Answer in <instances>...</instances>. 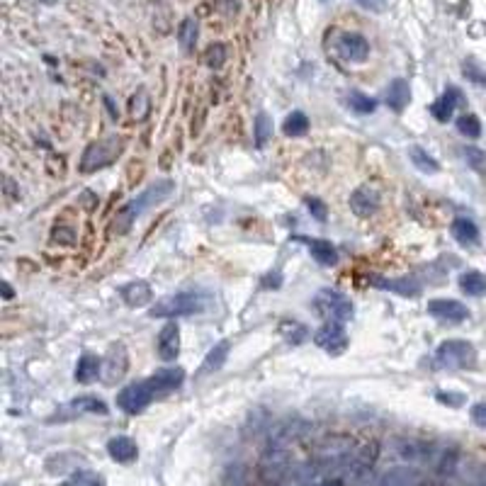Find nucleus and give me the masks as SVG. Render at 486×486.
<instances>
[{"mask_svg":"<svg viewBox=\"0 0 486 486\" xmlns=\"http://www.w3.org/2000/svg\"><path fill=\"white\" fill-rule=\"evenodd\" d=\"M151 109V102H149V93H146L144 88L139 90V93L132 98V114H134L136 119H146V114H149Z\"/></svg>","mask_w":486,"mask_h":486,"instance_id":"34","label":"nucleus"},{"mask_svg":"<svg viewBox=\"0 0 486 486\" xmlns=\"http://www.w3.org/2000/svg\"><path fill=\"white\" fill-rule=\"evenodd\" d=\"M85 413H98V416H105L107 413V406L105 402L95 397H78L73 402L64 404V406L56 411V416L49 418V423H64V421H73L78 416H85Z\"/></svg>","mask_w":486,"mask_h":486,"instance_id":"7","label":"nucleus"},{"mask_svg":"<svg viewBox=\"0 0 486 486\" xmlns=\"http://www.w3.org/2000/svg\"><path fill=\"white\" fill-rule=\"evenodd\" d=\"M408 156H411V161H413V165H416L421 173H438V163H435V159H433L431 154H426V151L421 149V146H411L408 149Z\"/></svg>","mask_w":486,"mask_h":486,"instance_id":"28","label":"nucleus"},{"mask_svg":"<svg viewBox=\"0 0 486 486\" xmlns=\"http://www.w3.org/2000/svg\"><path fill=\"white\" fill-rule=\"evenodd\" d=\"M228 350H231V345H228V341H222V343H217V345H214L212 350L207 352V357H204L202 368H199V375L217 372V370L222 368L224 362H226V357H228Z\"/></svg>","mask_w":486,"mask_h":486,"instance_id":"23","label":"nucleus"},{"mask_svg":"<svg viewBox=\"0 0 486 486\" xmlns=\"http://www.w3.org/2000/svg\"><path fill=\"white\" fill-rule=\"evenodd\" d=\"M282 132L287 136H304L309 132V117L304 112H292L287 114L282 125Z\"/></svg>","mask_w":486,"mask_h":486,"instance_id":"27","label":"nucleus"},{"mask_svg":"<svg viewBox=\"0 0 486 486\" xmlns=\"http://www.w3.org/2000/svg\"><path fill=\"white\" fill-rule=\"evenodd\" d=\"M127 370H129V352H127V348L112 345L102 360V382L112 387V384H117L119 379L125 377Z\"/></svg>","mask_w":486,"mask_h":486,"instance_id":"9","label":"nucleus"},{"mask_svg":"<svg viewBox=\"0 0 486 486\" xmlns=\"http://www.w3.org/2000/svg\"><path fill=\"white\" fill-rule=\"evenodd\" d=\"M460 289L469 297H484L486 294V275L469 270L460 278Z\"/></svg>","mask_w":486,"mask_h":486,"instance_id":"25","label":"nucleus"},{"mask_svg":"<svg viewBox=\"0 0 486 486\" xmlns=\"http://www.w3.org/2000/svg\"><path fill=\"white\" fill-rule=\"evenodd\" d=\"M397 455H399V457H404V460H431L433 452H431V447H428V445H421V442H408V440H404V442H399Z\"/></svg>","mask_w":486,"mask_h":486,"instance_id":"26","label":"nucleus"},{"mask_svg":"<svg viewBox=\"0 0 486 486\" xmlns=\"http://www.w3.org/2000/svg\"><path fill=\"white\" fill-rule=\"evenodd\" d=\"M452 236L462 246H476L479 243V228L471 219H455L452 222Z\"/></svg>","mask_w":486,"mask_h":486,"instance_id":"22","label":"nucleus"},{"mask_svg":"<svg viewBox=\"0 0 486 486\" xmlns=\"http://www.w3.org/2000/svg\"><path fill=\"white\" fill-rule=\"evenodd\" d=\"M294 241L307 243V249L312 251L316 263H321V265H336L338 263V251L333 249L328 241H321V238H307V236H294Z\"/></svg>","mask_w":486,"mask_h":486,"instance_id":"19","label":"nucleus"},{"mask_svg":"<svg viewBox=\"0 0 486 486\" xmlns=\"http://www.w3.org/2000/svg\"><path fill=\"white\" fill-rule=\"evenodd\" d=\"M362 8H368V10H375V12H379L382 10V0H357Z\"/></svg>","mask_w":486,"mask_h":486,"instance_id":"42","label":"nucleus"},{"mask_svg":"<svg viewBox=\"0 0 486 486\" xmlns=\"http://www.w3.org/2000/svg\"><path fill=\"white\" fill-rule=\"evenodd\" d=\"M435 399L440 404H445V406H452V408H457V406H462L465 404V394H460V392H435Z\"/></svg>","mask_w":486,"mask_h":486,"instance_id":"37","label":"nucleus"},{"mask_svg":"<svg viewBox=\"0 0 486 486\" xmlns=\"http://www.w3.org/2000/svg\"><path fill=\"white\" fill-rule=\"evenodd\" d=\"M460 102H462V93H460V90H457V88H447L445 95L431 105V114L438 119V122H447Z\"/></svg>","mask_w":486,"mask_h":486,"instance_id":"20","label":"nucleus"},{"mask_svg":"<svg viewBox=\"0 0 486 486\" xmlns=\"http://www.w3.org/2000/svg\"><path fill=\"white\" fill-rule=\"evenodd\" d=\"M280 333H282L289 343H302V341H307V336H309L307 328H304L302 323H297V321H282Z\"/></svg>","mask_w":486,"mask_h":486,"instance_id":"32","label":"nucleus"},{"mask_svg":"<svg viewBox=\"0 0 486 486\" xmlns=\"http://www.w3.org/2000/svg\"><path fill=\"white\" fill-rule=\"evenodd\" d=\"M304 202H307L309 212L314 214V219H318V222H326L328 209H326V204H323L321 199H318V197H307V199H304Z\"/></svg>","mask_w":486,"mask_h":486,"instance_id":"38","label":"nucleus"},{"mask_svg":"<svg viewBox=\"0 0 486 486\" xmlns=\"http://www.w3.org/2000/svg\"><path fill=\"white\" fill-rule=\"evenodd\" d=\"M178 355H180V328L175 321H170L159 333V357L165 362H173Z\"/></svg>","mask_w":486,"mask_h":486,"instance_id":"14","label":"nucleus"},{"mask_svg":"<svg viewBox=\"0 0 486 486\" xmlns=\"http://www.w3.org/2000/svg\"><path fill=\"white\" fill-rule=\"evenodd\" d=\"M428 314L438 321L462 323L469 316V309L462 302H455V299H433V302H428Z\"/></svg>","mask_w":486,"mask_h":486,"instance_id":"10","label":"nucleus"},{"mask_svg":"<svg viewBox=\"0 0 486 486\" xmlns=\"http://www.w3.org/2000/svg\"><path fill=\"white\" fill-rule=\"evenodd\" d=\"M64 486H105V479L90 469H80V471H73V474L64 481Z\"/></svg>","mask_w":486,"mask_h":486,"instance_id":"29","label":"nucleus"},{"mask_svg":"<svg viewBox=\"0 0 486 486\" xmlns=\"http://www.w3.org/2000/svg\"><path fill=\"white\" fill-rule=\"evenodd\" d=\"M350 209L357 217H372L379 209V192L375 188H370V185H360L350 195Z\"/></svg>","mask_w":486,"mask_h":486,"instance_id":"12","label":"nucleus"},{"mask_svg":"<svg viewBox=\"0 0 486 486\" xmlns=\"http://www.w3.org/2000/svg\"><path fill=\"white\" fill-rule=\"evenodd\" d=\"M377 486H423V474L416 467H394L384 471Z\"/></svg>","mask_w":486,"mask_h":486,"instance_id":"15","label":"nucleus"},{"mask_svg":"<svg viewBox=\"0 0 486 486\" xmlns=\"http://www.w3.org/2000/svg\"><path fill=\"white\" fill-rule=\"evenodd\" d=\"M122 151H125V139H122V136H105V139H100V141H93V144L83 151L80 170H83V173H95V170L114 163V161L122 156Z\"/></svg>","mask_w":486,"mask_h":486,"instance_id":"2","label":"nucleus"},{"mask_svg":"<svg viewBox=\"0 0 486 486\" xmlns=\"http://www.w3.org/2000/svg\"><path fill=\"white\" fill-rule=\"evenodd\" d=\"M338 51H341L343 59L348 61H365L370 56V44L362 35H355V32H345L338 39Z\"/></svg>","mask_w":486,"mask_h":486,"instance_id":"11","label":"nucleus"},{"mask_svg":"<svg viewBox=\"0 0 486 486\" xmlns=\"http://www.w3.org/2000/svg\"><path fill=\"white\" fill-rule=\"evenodd\" d=\"M107 452L114 462H119V465H129V462H134L136 455H139V447H136V442L132 440V438L117 435L107 442Z\"/></svg>","mask_w":486,"mask_h":486,"instance_id":"17","label":"nucleus"},{"mask_svg":"<svg viewBox=\"0 0 486 486\" xmlns=\"http://www.w3.org/2000/svg\"><path fill=\"white\" fill-rule=\"evenodd\" d=\"M348 102H350V107L360 114H370V112H375V107H377V102H375L370 95H362V93H350Z\"/></svg>","mask_w":486,"mask_h":486,"instance_id":"33","label":"nucleus"},{"mask_svg":"<svg viewBox=\"0 0 486 486\" xmlns=\"http://www.w3.org/2000/svg\"><path fill=\"white\" fill-rule=\"evenodd\" d=\"M469 416L479 428H486V404H476V406H471Z\"/></svg>","mask_w":486,"mask_h":486,"instance_id":"40","label":"nucleus"},{"mask_svg":"<svg viewBox=\"0 0 486 486\" xmlns=\"http://www.w3.org/2000/svg\"><path fill=\"white\" fill-rule=\"evenodd\" d=\"M255 144L258 146H265L270 141V136H273V122H270L268 114L260 112L258 117H255Z\"/></svg>","mask_w":486,"mask_h":486,"instance_id":"31","label":"nucleus"},{"mask_svg":"<svg viewBox=\"0 0 486 486\" xmlns=\"http://www.w3.org/2000/svg\"><path fill=\"white\" fill-rule=\"evenodd\" d=\"M119 297L125 299L127 307L139 309V307H144V304L151 302L154 292H151V285L146 282V280H134V282L125 285V287L119 289Z\"/></svg>","mask_w":486,"mask_h":486,"instance_id":"16","label":"nucleus"},{"mask_svg":"<svg viewBox=\"0 0 486 486\" xmlns=\"http://www.w3.org/2000/svg\"><path fill=\"white\" fill-rule=\"evenodd\" d=\"M408 102H411V88H408L406 80H404V78L392 80V83H389V88H387V105H389V109H394V112H404Z\"/></svg>","mask_w":486,"mask_h":486,"instance_id":"21","label":"nucleus"},{"mask_svg":"<svg viewBox=\"0 0 486 486\" xmlns=\"http://www.w3.org/2000/svg\"><path fill=\"white\" fill-rule=\"evenodd\" d=\"M224 61H226V46L224 44H212L207 49V54H204V64L209 66V69H219V66H224Z\"/></svg>","mask_w":486,"mask_h":486,"instance_id":"35","label":"nucleus"},{"mask_svg":"<svg viewBox=\"0 0 486 486\" xmlns=\"http://www.w3.org/2000/svg\"><path fill=\"white\" fill-rule=\"evenodd\" d=\"M204 309V297L195 292H178L163 297L161 302H156L151 307L149 316L154 318H173V316H190V314H197Z\"/></svg>","mask_w":486,"mask_h":486,"instance_id":"4","label":"nucleus"},{"mask_svg":"<svg viewBox=\"0 0 486 486\" xmlns=\"http://www.w3.org/2000/svg\"><path fill=\"white\" fill-rule=\"evenodd\" d=\"M197 35H199L197 20H195V17H185V20L180 22V27H178V42H180V49H183L185 54L195 51V44H197Z\"/></svg>","mask_w":486,"mask_h":486,"instance_id":"24","label":"nucleus"},{"mask_svg":"<svg viewBox=\"0 0 486 486\" xmlns=\"http://www.w3.org/2000/svg\"><path fill=\"white\" fill-rule=\"evenodd\" d=\"M314 307H316V312L321 314L323 318H328V321H350L352 316V302L348 297H343L341 292H336V289H321V292L316 294V299H314Z\"/></svg>","mask_w":486,"mask_h":486,"instance_id":"6","label":"nucleus"},{"mask_svg":"<svg viewBox=\"0 0 486 486\" xmlns=\"http://www.w3.org/2000/svg\"><path fill=\"white\" fill-rule=\"evenodd\" d=\"M173 192H175V183H173V180H156L154 185H149L144 192H139L134 199H129L125 207L114 214L109 231L117 233V236L127 233L132 228V224H134L136 217H141V214L149 212L151 207H156V204H161L163 199H168Z\"/></svg>","mask_w":486,"mask_h":486,"instance_id":"1","label":"nucleus"},{"mask_svg":"<svg viewBox=\"0 0 486 486\" xmlns=\"http://www.w3.org/2000/svg\"><path fill=\"white\" fill-rule=\"evenodd\" d=\"M0 287H3V294H6V299H12V297H15V292H12V287H10L8 282H3Z\"/></svg>","mask_w":486,"mask_h":486,"instance_id":"43","label":"nucleus"},{"mask_svg":"<svg viewBox=\"0 0 486 486\" xmlns=\"http://www.w3.org/2000/svg\"><path fill=\"white\" fill-rule=\"evenodd\" d=\"M314 343H316L321 350H326L328 355H343L348 348V333L343 328V323L338 321H326L314 336Z\"/></svg>","mask_w":486,"mask_h":486,"instance_id":"8","label":"nucleus"},{"mask_svg":"<svg viewBox=\"0 0 486 486\" xmlns=\"http://www.w3.org/2000/svg\"><path fill=\"white\" fill-rule=\"evenodd\" d=\"M51 236H54V241L56 243H73V238H75V233H73V228H54V233H51Z\"/></svg>","mask_w":486,"mask_h":486,"instance_id":"41","label":"nucleus"},{"mask_svg":"<svg viewBox=\"0 0 486 486\" xmlns=\"http://www.w3.org/2000/svg\"><path fill=\"white\" fill-rule=\"evenodd\" d=\"M457 129H460V134L469 136V139H476V136L481 134V122L476 114H462L460 119H457Z\"/></svg>","mask_w":486,"mask_h":486,"instance_id":"30","label":"nucleus"},{"mask_svg":"<svg viewBox=\"0 0 486 486\" xmlns=\"http://www.w3.org/2000/svg\"><path fill=\"white\" fill-rule=\"evenodd\" d=\"M156 397H163V394H161L159 384H156L154 375H151L149 379H141V382H134V384H129V387L122 389V392L117 394V406L125 413L136 416V413L144 411Z\"/></svg>","mask_w":486,"mask_h":486,"instance_id":"3","label":"nucleus"},{"mask_svg":"<svg viewBox=\"0 0 486 486\" xmlns=\"http://www.w3.org/2000/svg\"><path fill=\"white\" fill-rule=\"evenodd\" d=\"M476 350L467 341H445L435 350V365L440 370H467L474 368Z\"/></svg>","mask_w":486,"mask_h":486,"instance_id":"5","label":"nucleus"},{"mask_svg":"<svg viewBox=\"0 0 486 486\" xmlns=\"http://www.w3.org/2000/svg\"><path fill=\"white\" fill-rule=\"evenodd\" d=\"M102 375V362L93 352H85L80 355L78 365H75V382L78 384H93L98 382V377Z\"/></svg>","mask_w":486,"mask_h":486,"instance_id":"18","label":"nucleus"},{"mask_svg":"<svg viewBox=\"0 0 486 486\" xmlns=\"http://www.w3.org/2000/svg\"><path fill=\"white\" fill-rule=\"evenodd\" d=\"M462 71H465V75L469 80H474L476 85H484L486 88V73L481 71V66L476 64L474 59H469V61H465V66H462Z\"/></svg>","mask_w":486,"mask_h":486,"instance_id":"36","label":"nucleus"},{"mask_svg":"<svg viewBox=\"0 0 486 486\" xmlns=\"http://www.w3.org/2000/svg\"><path fill=\"white\" fill-rule=\"evenodd\" d=\"M370 285L377 289H387V292H397L402 297H416V294H421V282L416 278H379V275H375L370 280Z\"/></svg>","mask_w":486,"mask_h":486,"instance_id":"13","label":"nucleus"},{"mask_svg":"<svg viewBox=\"0 0 486 486\" xmlns=\"http://www.w3.org/2000/svg\"><path fill=\"white\" fill-rule=\"evenodd\" d=\"M214 8H217V12H222L224 17H231V15H236L238 3L236 0H214Z\"/></svg>","mask_w":486,"mask_h":486,"instance_id":"39","label":"nucleus"}]
</instances>
